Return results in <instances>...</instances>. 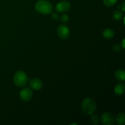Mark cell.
<instances>
[{"instance_id":"obj_1","label":"cell","mask_w":125,"mask_h":125,"mask_svg":"<svg viewBox=\"0 0 125 125\" xmlns=\"http://www.w3.org/2000/svg\"><path fill=\"white\" fill-rule=\"evenodd\" d=\"M81 109L84 113L91 115L96 109V104L94 99L86 98L81 103Z\"/></svg>"},{"instance_id":"obj_2","label":"cell","mask_w":125,"mask_h":125,"mask_svg":"<svg viewBox=\"0 0 125 125\" xmlns=\"http://www.w3.org/2000/svg\"><path fill=\"white\" fill-rule=\"evenodd\" d=\"M35 9L40 14H49L52 12L53 7L52 4L46 0H40L35 4Z\"/></svg>"},{"instance_id":"obj_3","label":"cell","mask_w":125,"mask_h":125,"mask_svg":"<svg viewBox=\"0 0 125 125\" xmlns=\"http://www.w3.org/2000/svg\"><path fill=\"white\" fill-rule=\"evenodd\" d=\"M28 78L24 72L19 70L15 73L13 76V83L17 86L23 87L26 84Z\"/></svg>"},{"instance_id":"obj_4","label":"cell","mask_w":125,"mask_h":125,"mask_svg":"<svg viewBox=\"0 0 125 125\" xmlns=\"http://www.w3.org/2000/svg\"><path fill=\"white\" fill-rule=\"evenodd\" d=\"M33 92L31 89L28 87H24L20 92L21 100L24 102H28L32 97Z\"/></svg>"},{"instance_id":"obj_5","label":"cell","mask_w":125,"mask_h":125,"mask_svg":"<svg viewBox=\"0 0 125 125\" xmlns=\"http://www.w3.org/2000/svg\"><path fill=\"white\" fill-rule=\"evenodd\" d=\"M101 122L104 125H113L115 122L114 117L110 112H105L101 115Z\"/></svg>"},{"instance_id":"obj_6","label":"cell","mask_w":125,"mask_h":125,"mask_svg":"<svg viewBox=\"0 0 125 125\" xmlns=\"http://www.w3.org/2000/svg\"><path fill=\"white\" fill-rule=\"evenodd\" d=\"M57 34L62 39H66L69 37L70 30L68 27L65 25H60L57 28Z\"/></svg>"},{"instance_id":"obj_7","label":"cell","mask_w":125,"mask_h":125,"mask_svg":"<svg viewBox=\"0 0 125 125\" xmlns=\"http://www.w3.org/2000/svg\"><path fill=\"white\" fill-rule=\"evenodd\" d=\"M71 4L69 2L62 1L59 2L56 6V10L59 12H65L70 9Z\"/></svg>"},{"instance_id":"obj_8","label":"cell","mask_w":125,"mask_h":125,"mask_svg":"<svg viewBox=\"0 0 125 125\" xmlns=\"http://www.w3.org/2000/svg\"><path fill=\"white\" fill-rule=\"evenodd\" d=\"M29 84L31 88L36 90H40L43 87L42 81L38 78H33L31 79Z\"/></svg>"},{"instance_id":"obj_9","label":"cell","mask_w":125,"mask_h":125,"mask_svg":"<svg viewBox=\"0 0 125 125\" xmlns=\"http://www.w3.org/2000/svg\"><path fill=\"white\" fill-rule=\"evenodd\" d=\"M114 92L118 95H123L125 92V85L123 83H118L115 87Z\"/></svg>"},{"instance_id":"obj_10","label":"cell","mask_w":125,"mask_h":125,"mask_svg":"<svg viewBox=\"0 0 125 125\" xmlns=\"http://www.w3.org/2000/svg\"><path fill=\"white\" fill-rule=\"evenodd\" d=\"M114 31L111 28H107V29H104L103 32V35L104 37L107 39H112L114 37Z\"/></svg>"},{"instance_id":"obj_11","label":"cell","mask_w":125,"mask_h":125,"mask_svg":"<svg viewBox=\"0 0 125 125\" xmlns=\"http://www.w3.org/2000/svg\"><path fill=\"white\" fill-rule=\"evenodd\" d=\"M115 78L120 81H124L125 79V72L123 70H118L115 73Z\"/></svg>"},{"instance_id":"obj_12","label":"cell","mask_w":125,"mask_h":125,"mask_svg":"<svg viewBox=\"0 0 125 125\" xmlns=\"http://www.w3.org/2000/svg\"><path fill=\"white\" fill-rule=\"evenodd\" d=\"M116 122L119 125H125V114L124 113L118 114L116 117Z\"/></svg>"},{"instance_id":"obj_13","label":"cell","mask_w":125,"mask_h":125,"mask_svg":"<svg viewBox=\"0 0 125 125\" xmlns=\"http://www.w3.org/2000/svg\"><path fill=\"white\" fill-rule=\"evenodd\" d=\"M123 17V13L120 10H115L112 13V18L114 20L119 21Z\"/></svg>"},{"instance_id":"obj_14","label":"cell","mask_w":125,"mask_h":125,"mask_svg":"<svg viewBox=\"0 0 125 125\" xmlns=\"http://www.w3.org/2000/svg\"><path fill=\"white\" fill-rule=\"evenodd\" d=\"M90 120H91L92 123L94 125H98L100 122V118L97 115H94L91 114V117H90Z\"/></svg>"},{"instance_id":"obj_15","label":"cell","mask_w":125,"mask_h":125,"mask_svg":"<svg viewBox=\"0 0 125 125\" xmlns=\"http://www.w3.org/2000/svg\"><path fill=\"white\" fill-rule=\"evenodd\" d=\"M103 1L104 6H107V7H111L115 4L117 0H103Z\"/></svg>"},{"instance_id":"obj_16","label":"cell","mask_w":125,"mask_h":125,"mask_svg":"<svg viewBox=\"0 0 125 125\" xmlns=\"http://www.w3.org/2000/svg\"><path fill=\"white\" fill-rule=\"evenodd\" d=\"M60 20H61V21L63 22V23H66V22H67L69 20V17H68V15L67 14L64 13V14H62V15L61 16Z\"/></svg>"},{"instance_id":"obj_17","label":"cell","mask_w":125,"mask_h":125,"mask_svg":"<svg viewBox=\"0 0 125 125\" xmlns=\"http://www.w3.org/2000/svg\"><path fill=\"white\" fill-rule=\"evenodd\" d=\"M122 50V46L120 45H115L113 46V50L115 52H118Z\"/></svg>"},{"instance_id":"obj_18","label":"cell","mask_w":125,"mask_h":125,"mask_svg":"<svg viewBox=\"0 0 125 125\" xmlns=\"http://www.w3.org/2000/svg\"><path fill=\"white\" fill-rule=\"evenodd\" d=\"M51 17H52L54 20H57L59 19V15L57 14V13H56V12H53V13H52Z\"/></svg>"},{"instance_id":"obj_19","label":"cell","mask_w":125,"mask_h":125,"mask_svg":"<svg viewBox=\"0 0 125 125\" xmlns=\"http://www.w3.org/2000/svg\"><path fill=\"white\" fill-rule=\"evenodd\" d=\"M122 9L123 12H125V1L123 2V4H122Z\"/></svg>"},{"instance_id":"obj_20","label":"cell","mask_w":125,"mask_h":125,"mask_svg":"<svg viewBox=\"0 0 125 125\" xmlns=\"http://www.w3.org/2000/svg\"><path fill=\"white\" fill-rule=\"evenodd\" d=\"M125 39H123V41H122V45H121V46H122V47L123 48H125Z\"/></svg>"}]
</instances>
